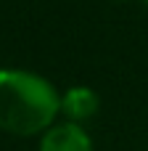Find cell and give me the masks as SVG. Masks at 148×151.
Segmentation results:
<instances>
[{"instance_id":"6da1fadb","label":"cell","mask_w":148,"mask_h":151,"mask_svg":"<svg viewBox=\"0 0 148 151\" xmlns=\"http://www.w3.org/2000/svg\"><path fill=\"white\" fill-rule=\"evenodd\" d=\"M61 98L48 80L24 69H0V127L13 135L50 130Z\"/></svg>"},{"instance_id":"7a4b0ae2","label":"cell","mask_w":148,"mask_h":151,"mask_svg":"<svg viewBox=\"0 0 148 151\" xmlns=\"http://www.w3.org/2000/svg\"><path fill=\"white\" fill-rule=\"evenodd\" d=\"M40 151H93V141L79 125L64 122L45 130L40 141Z\"/></svg>"},{"instance_id":"3957f363","label":"cell","mask_w":148,"mask_h":151,"mask_svg":"<svg viewBox=\"0 0 148 151\" xmlns=\"http://www.w3.org/2000/svg\"><path fill=\"white\" fill-rule=\"evenodd\" d=\"M98 106H101V98H98V93L90 90V88H71V90H66L64 98H61V111H64L74 125H79V122L95 117Z\"/></svg>"},{"instance_id":"277c9868","label":"cell","mask_w":148,"mask_h":151,"mask_svg":"<svg viewBox=\"0 0 148 151\" xmlns=\"http://www.w3.org/2000/svg\"><path fill=\"white\" fill-rule=\"evenodd\" d=\"M143 3H146V5H148V0H143Z\"/></svg>"}]
</instances>
